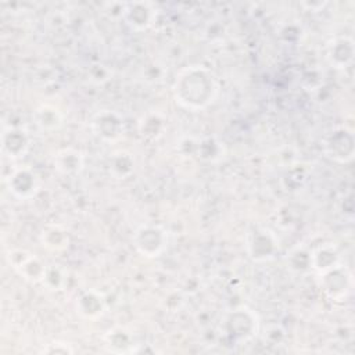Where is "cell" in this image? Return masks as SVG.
Segmentation results:
<instances>
[{
  "label": "cell",
  "instance_id": "obj_21",
  "mask_svg": "<svg viewBox=\"0 0 355 355\" xmlns=\"http://www.w3.org/2000/svg\"><path fill=\"white\" fill-rule=\"evenodd\" d=\"M196 153L197 157L208 161V162H214L222 158L223 155V146L220 141H218L215 137H207L198 141L197 147H196Z\"/></svg>",
  "mask_w": 355,
  "mask_h": 355
},
{
  "label": "cell",
  "instance_id": "obj_6",
  "mask_svg": "<svg viewBox=\"0 0 355 355\" xmlns=\"http://www.w3.org/2000/svg\"><path fill=\"white\" fill-rule=\"evenodd\" d=\"M168 243L166 232L158 225H143L133 236V245L143 257L154 258L162 254Z\"/></svg>",
  "mask_w": 355,
  "mask_h": 355
},
{
  "label": "cell",
  "instance_id": "obj_17",
  "mask_svg": "<svg viewBox=\"0 0 355 355\" xmlns=\"http://www.w3.org/2000/svg\"><path fill=\"white\" fill-rule=\"evenodd\" d=\"M135 171V159L128 151H116L108 159V172L115 179H126Z\"/></svg>",
  "mask_w": 355,
  "mask_h": 355
},
{
  "label": "cell",
  "instance_id": "obj_8",
  "mask_svg": "<svg viewBox=\"0 0 355 355\" xmlns=\"http://www.w3.org/2000/svg\"><path fill=\"white\" fill-rule=\"evenodd\" d=\"M92 130L104 141H116L125 132L123 119L115 111L101 110L92 118Z\"/></svg>",
  "mask_w": 355,
  "mask_h": 355
},
{
  "label": "cell",
  "instance_id": "obj_13",
  "mask_svg": "<svg viewBox=\"0 0 355 355\" xmlns=\"http://www.w3.org/2000/svg\"><path fill=\"white\" fill-rule=\"evenodd\" d=\"M54 168L64 176H76L85 166V155L82 151L67 147L58 150L53 157Z\"/></svg>",
  "mask_w": 355,
  "mask_h": 355
},
{
  "label": "cell",
  "instance_id": "obj_10",
  "mask_svg": "<svg viewBox=\"0 0 355 355\" xmlns=\"http://www.w3.org/2000/svg\"><path fill=\"white\" fill-rule=\"evenodd\" d=\"M354 55H355V46H354L352 37L345 35H338L327 42L326 60L331 67L337 69H344L352 62Z\"/></svg>",
  "mask_w": 355,
  "mask_h": 355
},
{
  "label": "cell",
  "instance_id": "obj_11",
  "mask_svg": "<svg viewBox=\"0 0 355 355\" xmlns=\"http://www.w3.org/2000/svg\"><path fill=\"white\" fill-rule=\"evenodd\" d=\"M122 17L132 29L146 31L155 22L157 11L150 3L133 1L123 4Z\"/></svg>",
  "mask_w": 355,
  "mask_h": 355
},
{
  "label": "cell",
  "instance_id": "obj_12",
  "mask_svg": "<svg viewBox=\"0 0 355 355\" xmlns=\"http://www.w3.org/2000/svg\"><path fill=\"white\" fill-rule=\"evenodd\" d=\"M31 146L29 135L25 129L17 126H8L1 133V151L10 159L22 157Z\"/></svg>",
  "mask_w": 355,
  "mask_h": 355
},
{
  "label": "cell",
  "instance_id": "obj_7",
  "mask_svg": "<svg viewBox=\"0 0 355 355\" xmlns=\"http://www.w3.org/2000/svg\"><path fill=\"white\" fill-rule=\"evenodd\" d=\"M8 191L18 200L33 198L40 189V180L37 175L28 166L14 168L6 178Z\"/></svg>",
  "mask_w": 355,
  "mask_h": 355
},
{
  "label": "cell",
  "instance_id": "obj_3",
  "mask_svg": "<svg viewBox=\"0 0 355 355\" xmlns=\"http://www.w3.org/2000/svg\"><path fill=\"white\" fill-rule=\"evenodd\" d=\"M324 154L340 164L352 161L355 153V140L352 130L347 128H336L323 140Z\"/></svg>",
  "mask_w": 355,
  "mask_h": 355
},
{
  "label": "cell",
  "instance_id": "obj_1",
  "mask_svg": "<svg viewBox=\"0 0 355 355\" xmlns=\"http://www.w3.org/2000/svg\"><path fill=\"white\" fill-rule=\"evenodd\" d=\"M218 80L214 72L204 65H189L176 75L172 93L182 107L198 111L211 105L218 94Z\"/></svg>",
  "mask_w": 355,
  "mask_h": 355
},
{
  "label": "cell",
  "instance_id": "obj_4",
  "mask_svg": "<svg viewBox=\"0 0 355 355\" xmlns=\"http://www.w3.org/2000/svg\"><path fill=\"white\" fill-rule=\"evenodd\" d=\"M7 259L11 268L22 279L32 283L43 282L47 266L43 263V261L39 257H36L31 251L22 250V248L11 250L7 254Z\"/></svg>",
  "mask_w": 355,
  "mask_h": 355
},
{
  "label": "cell",
  "instance_id": "obj_5",
  "mask_svg": "<svg viewBox=\"0 0 355 355\" xmlns=\"http://www.w3.org/2000/svg\"><path fill=\"white\" fill-rule=\"evenodd\" d=\"M320 288L333 301L344 300L352 290V275L341 263L319 273Z\"/></svg>",
  "mask_w": 355,
  "mask_h": 355
},
{
  "label": "cell",
  "instance_id": "obj_22",
  "mask_svg": "<svg viewBox=\"0 0 355 355\" xmlns=\"http://www.w3.org/2000/svg\"><path fill=\"white\" fill-rule=\"evenodd\" d=\"M49 290H62L64 286L67 284V272L58 266V265H51L47 266L46 275L42 282Z\"/></svg>",
  "mask_w": 355,
  "mask_h": 355
},
{
  "label": "cell",
  "instance_id": "obj_16",
  "mask_svg": "<svg viewBox=\"0 0 355 355\" xmlns=\"http://www.w3.org/2000/svg\"><path fill=\"white\" fill-rule=\"evenodd\" d=\"M33 122L35 125L43 132H53L57 130L64 121L61 111L50 104H42L33 111Z\"/></svg>",
  "mask_w": 355,
  "mask_h": 355
},
{
  "label": "cell",
  "instance_id": "obj_23",
  "mask_svg": "<svg viewBox=\"0 0 355 355\" xmlns=\"http://www.w3.org/2000/svg\"><path fill=\"white\" fill-rule=\"evenodd\" d=\"M44 354H72L73 352V348L69 347L68 343H62V341H55V343H51V344H47L46 348H43Z\"/></svg>",
  "mask_w": 355,
  "mask_h": 355
},
{
  "label": "cell",
  "instance_id": "obj_15",
  "mask_svg": "<svg viewBox=\"0 0 355 355\" xmlns=\"http://www.w3.org/2000/svg\"><path fill=\"white\" fill-rule=\"evenodd\" d=\"M40 243L49 251L58 252L68 248L69 236H68V232L61 225L50 223L44 226V229L40 233Z\"/></svg>",
  "mask_w": 355,
  "mask_h": 355
},
{
  "label": "cell",
  "instance_id": "obj_14",
  "mask_svg": "<svg viewBox=\"0 0 355 355\" xmlns=\"http://www.w3.org/2000/svg\"><path fill=\"white\" fill-rule=\"evenodd\" d=\"M105 311V298L100 291L86 290L76 300V312L85 319H96Z\"/></svg>",
  "mask_w": 355,
  "mask_h": 355
},
{
  "label": "cell",
  "instance_id": "obj_19",
  "mask_svg": "<svg viewBox=\"0 0 355 355\" xmlns=\"http://www.w3.org/2000/svg\"><path fill=\"white\" fill-rule=\"evenodd\" d=\"M104 343L112 352H133V338L123 327H114L104 334Z\"/></svg>",
  "mask_w": 355,
  "mask_h": 355
},
{
  "label": "cell",
  "instance_id": "obj_9",
  "mask_svg": "<svg viewBox=\"0 0 355 355\" xmlns=\"http://www.w3.org/2000/svg\"><path fill=\"white\" fill-rule=\"evenodd\" d=\"M279 250V241L275 233L269 229H258L250 234L247 243L248 255L257 261H269L275 257L276 251Z\"/></svg>",
  "mask_w": 355,
  "mask_h": 355
},
{
  "label": "cell",
  "instance_id": "obj_18",
  "mask_svg": "<svg viewBox=\"0 0 355 355\" xmlns=\"http://www.w3.org/2000/svg\"><path fill=\"white\" fill-rule=\"evenodd\" d=\"M340 263V255L333 245H320L311 252V268L322 273Z\"/></svg>",
  "mask_w": 355,
  "mask_h": 355
},
{
  "label": "cell",
  "instance_id": "obj_2",
  "mask_svg": "<svg viewBox=\"0 0 355 355\" xmlns=\"http://www.w3.org/2000/svg\"><path fill=\"white\" fill-rule=\"evenodd\" d=\"M225 322L226 333L234 341H247L257 336L259 329L258 315L247 306L232 311Z\"/></svg>",
  "mask_w": 355,
  "mask_h": 355
},
{
  "label": "cell",
  "instance_id": "obj_20",
  "mask_svg": "<svg viewBox=\"0 0 355 355\" xmlns=\"http://www.w3.org/2000/svg\"><path fill=\"white\" fill-rule=\"evenodd\" d=\"M165 130V119L158 114H147L139 123V132L148 140H157Z\"/></svg>",
  "mask_w": 355,
  "mask_h": 355
}]
</instances>
